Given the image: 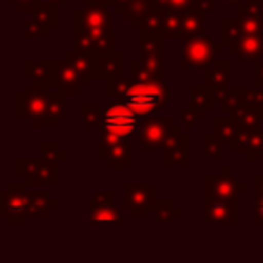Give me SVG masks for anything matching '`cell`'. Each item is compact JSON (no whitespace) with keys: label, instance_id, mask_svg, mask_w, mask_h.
Segmentation results:
<instances>
[{"label":"cell","instance_id":"1","mask_svg":"<svg viewBox=\"0 0 263 263\" xmlns=\"http://www.w3.org/2000/svg\"><path fill=\"white\" fill-rule=\"evenodd\" d=\"M139 116L134 112L130 105L123 99L108 101L105 108V121L103 128H99L101 141H124L134 136L137 128Z\"/></svg>","mask_w":263,"mask_h":263},{"label":"cell","instance_id":"2","mask_svg":"<svg viewBox=\"0 0 263 263\" xmlns=\"http://www.w3.org/2000/svg\"><path fill=\"white\" fill-rule=\"evenodd\" d=\"M123 101H126L137 116H154L161 112L170 101V87H166L162 81L134 83L130 90L124 94Z\"/></svg>","mask_w":263,"mask_h":263},{"label":"cell","instance_id":"3","mask_svg":"<svg viewBox=\"0 0 263 263\" xmlns=\"http://www.w3.org/2000/svg\"><path fill=\"white\" fill-rule=\"evenodd\" d=\"M0 215L8 220L9 226H24L29 218V191L26 184H9L2 193Z\"/></svg>","mask_w":263,"mask_h":263},{"label":"cell","instance_id":"4","mask_svg":"<svg viewBox=\"0 0 263 263\" xmlns=\"http://www.w3.org/2000/svg\"><path fill=\"white\" fill-rule=\"evenodd\" d=\"M220 52L218 45L213 44L209 38L186 36L180 51V67L184 70H195L209 67L213 63V54Z\"/></svg>","mask_w":263,"mask_h":263},{"label":"cell","instance_id":"5","mask_svg":"<svg viewBox=\"0 0 263 263\" xmlns=\"http://www.w3.org/2000/svg\"><path fill=\"white\" fill-rule=\"evenodd\" d=\"M173 126L175 124L168 117L146 116L139 126V150L144 154V152H155L159 148H164L168 134Z\"/></svg>","mask_w":263,"mask_h":263},{"label":"cell","instance_id":"6","mask_svg":"<svg viewBox=\"0 0 263 263\" xmlns=\"http://www.w3.org/2000/svg\"><path fill=\"white\" fill-rule=\"evenodd\" d=\"M123 208L128 209L134 218H146L152 204L157 200V186L155 184H123Z\"/></svg>","mask_w":263,"mask_h":263},{"label":"cell","instance_id":"7","mask_svg":"<svg viewBox=\"0 0 263 263\" xmlns=\"http://www.w3.org/2000/svg\"><path fill=\"white\" fill-rule=\"evenodd\" d=\"M247 191L245 184H240L227 168H222L218 177L208 175L204 179V200H238V193Z\"/></svg>","mask_w":263,"mask_h":263},{"label":"cell","instance_id":"8","mask_svg":"<svg viewBox=\"0 0 263 263\" xmlns=\"http://www.w3.org/2000/svg\"><path fill=\"white\" fill-rule=\"evenodd\" d=\"M162 154V168L170 170L179 166L182 170L190 168V137L184 136L180 126H173L168 134Z\"/></svg>","mask_w":263,"mask_h":263},{"label":"cell","instance_id":"9","mask_svg":"<svg viewBox=\"0 0 263 263\" xmlns=\"http://www.w3.org/2000/svg\"><path fill=\"white\" fill-rule=\"evenodd\" d=\"M51 88L31 85L16 96V117L18 119H34L47 108Z\"/></svg>","mask_w":263,"mask_h":263},{"label":"cell","instance_id":"10","mask_svg":"<svg viewBox=\"0 0 263 263\" xmlns=\"http://www.w3.org/2000/svg\"><path fill=\"white\" fill-rule=\"evenodd\" d=\"M98 157L110 170L132 168V144L124 141H101L98 143Z\"/></svg>","mask_w":263,"mask_h":263},{"label":"cell","instance_id":"11","mask_svg":"<svg viewBox=\"0 0 263 263\" xmlns=\"http://www.w3.org/2000/svg\"><path fill=\"white\" fill-rule=\"evenodd\" d=\"M204 222L209 226H238V200H204Z\"/></svg>","mask_w":263,"mask_h":263},{"label":"cell","instance_id":"12","mask_svg":"<svg viewBox=\"0 0 263 263\" xmlns=\"http://www.w3.org/2000/svg\"><path fill=\"white\" fill-rule=\"evenodd\" d=\"M92 78L81 74L69 62H58V74H56V88H62L65 94L80 96L83 94L85 87L90 85Z\"/></svg>","mask_w":263,"mask_h":263},{"label":"cell","instance_id":"13","mask_svg":"<svg viewBox=\"0 0 263 263\" xmlns=\"http://www.w3.org/2000/svg\"><path fill=\"white\" fill-rule=\"evenodd\" d=\"M67 110V94L58 88L56 92L49 94V103L47 108L42 116L34 117L33 119V126L34 128H54L58 126V121L63 119Z\"/></svg>","mask_w":263,"mask_h":263},{"label":"cell","instance_id":"14","mask_svg":"<svg viewBox=\"0 0 263 263\" xmlns=\"http://www.w3.org/2000/svg\"><path fill=\"white\" fill-rule=\"evenodd\" d=\"M56 74H58V62H27L26 78L33 80V85L44 88L56 87Z\"/></svg>","mask_w":263,"mask_h":263},{"label":"cell","instance_id":"15","mask_svg":"<svg viewBox=\"0 0 263 263\" xmlns=\"http://www.w3.org/2000/svg\"><path fill=\"white\" fill-rule=\"evenodd\" d=\"M90 215L88 223L90 226H123V213L119 208H116L114 202L108 204H88Z\"/></svg>","mask_w":263,"mask_h":263},{"label":"cell","instance_id":"16","mask_svg":"<svg viewBox=\"0 0 263 263\" xmlns=\"http://www.w3.org/2000/svg\"><path fill=\"white\" fill-rule=\"evenodd\" d=\"M227 85H229V63L213 62L209 67H205V87L215 92L218 101L227 90Z\"/></svg>","mask_w":263,"mask_h":263},{"label":"cell","instance_id":"17","mask_svg":"<svg viewBox=\"0 0 263 263\" xmlns=\"http://www.w3.org/2000/svg\"><path fill=\"white\" fill-rule=\"evenodd\" d=\"M236 56L240 60L258 62L263 56V31L256 34H245L236 47Z\"/></svg>","mask_w":263,"mask_h":263},{"label":"cell","instance_id":"18","mask_svg":"<svg viewBox=\"0 0 263 263\" xmlns=\"http://www.w3.org/2000/svg\"><path fill=\"white\" fill-rule=\"evenodd\" d=\"M220 108L227 114H233L236 110H241L249 106V88L247 87H227L220 99Z\"/></svg>","mask_w":263,"mask_h":263},{"label":"cell","instance_id":"19","mask_svg":"<svg viewBox=\"0 0 263 263\" xmlns=\"http://www.w3.org/2000/svg\"><path fill=\"white\" fill-rule=\"evenodd\" d=\"M58 208L56 200H52L47 193L34 191L29 193V218H45Z\"/></svg>","mask_w":263,"mask_h":263},{"label":"cell","instance_id":"20","mask_svg":"<svg viewBox=\"0 0 263 263\" xmlns=\"http://www.w3.org/2000/svg\"><path fill=\"white\" fill-rule=\"evenodd\" d=\"M58 182V172H56V164L51 162H45L40 159L38 166L33 170L31 175H27L24 179V184H49V186H54Z\"/></svg>","mask_w":263,"mask_h":263},{"label":"cell","instance_id":"21","mask_svg":"<svg viewBox=\"0 0 263 263\" xmlns=\"http://www.w3.org/2000/svg\"><path fill=\"white\" fill-rule=\"evenodd\" d=\"M98 78H123V54L121 52H108L99 58Z\"/></svg>","mask_w":263,"mask_h":263},{"label":"cell","instance_id":"22","mask_svg":"<svg viewBox=\"0 0 263 263\" xmlns=\"http://www.w3.org/2000/svg\"><path fill=\"white\" fill-rule=\"evenodd\" d=\"M187 92H190V105L205 110V112L215 108L216 101H218L215 92L209 87H205V85L204 87H202V85H191V87L187 88Z\"/></svg>","mask_w":263,"mask_h":263},{"label":"cell","instance_id":"23","mask_svg":"<svg viewBox=\"0 0 263 263\" xmlns=\"http://www.w3.org/2000/svg\"><path fill=\"white\" fill-rule=\"evenodd\" d=\"M81 119H83L85 126L103 128L105 110H101L99 103H96V101H83L81 103Z\"/></svg>","mask_w":263,"mask_h":263},{"label":"cell","instance_id":"24","mask_svg":"<svg viewBox=\"0 0 263 263\" xmlns=\"http://www.w3.org/2000/svg\"><path fill=\"white\" fill-rule=\"evenodd\" d=\"M155 211V222L157 223H170L173 222L175 218H180L182 216V209L175 208L173 202L170 200H155L152 204Z\"/></svg>","mask_w":263,"mask_h":263},{"label":"cell","instance_id":"25","mask_svg":"<svg viewBox=\"0 0 263 263\" xmlns=\"http://www.w3.org/2000/svg\"><path fill=\"white\" fill-rule=\"evenodd\" d=\"M231 119L236 123L238 128H243V130H254L256 126H259V121L263 119L256 110H252L251 106H245L241 110H236V112L229 114Z\"/></svg>","mask_w":263,"mask_h":263},{"label":"cell","instance_id":"26","mask_svg":"<svg viewBox=\"0 0 263 263\" xmlns=\"http://www.w3.org/2000/svg\"><path fill=\"white\" fill-rule=\"evenodd\" d=\"M238 130L240 128L236 126V123L231 117H215L213 119V134L216 137H220L223 143L229 144L234 139V136L238 134Z\"/></svg>","mask_w":263,"mask_h":263},{"label":"cell","instance_id":"27","mask_svg":"<svg viewBox=\"0 0 263 263\" xmlns=\"http://www.w3.org/2000/svg\"><path fill=\"white\" fill-rule=\"evenodd\" d=\"M141 56L162 58V36L159 33H143L141 36Z\"/></svg>","mask_w":263,"mask_h":263},{"label":"cell","instance_id":"28","mask_svg":"<svg viewBox=\"0 0 263 263\" xmlns=\"http://www.w3.org/2000/svg\"><path fill=\"white\" fill-rule=\"evenodd\" d=\"M245 159L247 161H261L263 159V126H256L251 132V141L245 150Z\"/></svg>","mask_w":263,"mask_h":263},{"label":"cell","instance_id":"29","mask_svg":"<svg viewBox=\"0 0 263 263\" xmlns=\"http://www.w3.org/2000/svg\"><path fill=\"white\" fill-rule=\"evenodd\" d=\"M134 83H136L134 78H110L106 80V92L110 96H116V99H123Z\"/></svg>","mask_w":263,"mask_h":263},{"label":"cell","instance_id":"30","mask_svg":"<svg viewBox=\"0 0 263 263\" xmlns=\"http://www.w3.org/2000/svg\"><path fill=\"white\" fill-rule=\"evenodd\" d=\"M222 150L223 141L220 137H216L215 134L204 137V157L211 159V161H222Z\"/></svg>","mask_w":263,"mask_h":263},{"label":"cell","instance_id":"31","mask_svg":"<svg viewBox=\"0 0 263 263\" xmlns=\"http://www.w3.org/2000/svg\"><path fill=\"white\" fill-rule=\"evenodd\" d=\"M40 155L42 161L51 162V164H58L60 161H65L67 154L63 150H60L54 143H42L40 144Z\"/></svg>","mask_w":263,"mask_h":263},{"label":"cell","instance_id":"32","mask_svg":"<svg viewBox=\"0 0 263 263\" xmlns=\"http://www.w3.org/2000/svg\"><path fill=\"white\" fill-rule=\"evenodd\" d=\"M141 63L143 67L152 74L155 81H162L164 78V65H162V58L157 56H141Z\"/></svg>","mask_w":263,"mask_h":263},{"label":"cell","instance_id":"33","mask_svg":"<svg viewBox=\"0 0 263 263\" xmlns=\"http://www.w3.org/2000/svg\"><path fill=\"white\" fill-rule=\"evenodd\" d=\"M205 117V110L197 108V106H187L186 110H180V121H182L184 126L193 128L197 126L198 121H202Z\"/></svg>","mask_w":263,"mask_h":263},{"label":"cell","instance_id":"34","mask_svg":"<svg viewBox=\"0 0 263 263\" xmlns=\"http://www.w3.org/2000/svg\"><path fill=\"white\" fill-rule=\"evenodd\" d=\"M251 132L252 130H243V128H240L238 130V134L234 136V139L229 143V148H231V152H245L247 150V146H249V141H251Z\"/></svg>","mask_w":263,"mask_h":263},{"label":"cell","instance_id":"35","mask_svg":"<svg viewBox=\"0 0 263 263\" xmlns=\"http://www.w3.org/2000/svg\"><path fill=\"white\" fill-rule=\"evenodd\" d=\"M249 106L263 117V87L249 88Z\"/></svg>","mask_w":263,"mask_h":263},{"label":"cell","instance_id":"36","mask_svg":"<svg viewBox=\"0 0 263 263\" xmlns=\"http://www.w3.org/2000/svg\"><path fill=\"white\" fill-rule=\"evenodd\" d=\"M40 159H18L16 161V177L20 179H26L27 175L33 173V170L38 166Z\"/></svg>","mask_w":263,"mask_h":263},{"label":"cell","instance_id":"37","mask_svg":"<svg viewBox=\"0 0 263 263\" xmlns=\"http://www.w3.org/2000/svg\"><path fill=\"white\" fill-rule=\"evenodd\" d=\"M108 202H116V193H112V191H94L88 204H108Z\"/></svg>","mask_w":263,"mask_h":263},{"label":"cell","instance_id":"38","mask_svg":"<svg viewBox=\"0 0 263 263\" xmlns=\"http://www.w3.org/2000/svg\"><path fill=\"white\" fill-rule=\"evenodd\" d=\"M254 223L263 226V200H256L254 204Z\"/></svg>","mask_w":263,"mask_h":263},{"label":"cell","instance_id":"39","mask_svg":"<svg viewBox=\"0 0 263 263\" xmlns=\"http://www.w3.org/2000/svg\"><path fill=\"white\" fill-rule=\"evenodd\" d=\"M254 193L256 200H263V177L259 175L254 177Z\"/></svg>","mask_w":263,"mask_h":263},{"label":"cell","instance_id":"40","mask_svg":"<svg viewBox=\"0 0 263 263\" xmlns=\"http://www.w3.org/2000/svg\"><path fill=\"white\" fill-rule=\"evenodd\" d=\"M254 67H256V80H254V85H256V87H263V63L258 62Z\"/></svg>","mask_w":263,"mask_h":263}]
</instances>
